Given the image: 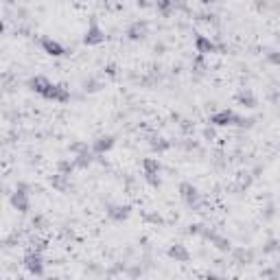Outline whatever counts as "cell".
<instances>
[{"mask_svg":"<svg viewBox=\"0 0 280 280\" xmlns=\"http://www.w3.org/2000/svg\"><path fill=\"white\" fill-rule=\"evenodd\" d=\"M180 197L188 208H193L195 212H201L199 210L201 208V193H199L197 186H193L190 182H182L180 184Z\"/></svg>","mask_w":280,"mask_h":280,"instance_id":"1","label":"cell"},{"mask_svg":"<svg viewBox=\"0 0 280 280\" xmlns=\"http://www.w3.org/2000/svg\"><path fill=\"white\" fill-rule=\"evenodd\" d=\"M162 164L158 158H145L142 160V175H160Z\"/></svg>","mask_w":280,"mask_h":280,"instance_id":"17","label":"cell"},{"mask_svg":"<svg viewBox=\"0 0 280 280\" xmlns=\"http://www.w3.org/2000/svg\"><path fill=\"white\" fill-rule=\"evenodd\" d=\"M114 145H116V136L105 134V136H99V138L92 142V151L97 153V156H103V153H107Z\"/></svg>","mask_w":280,"mask_h":280,"instance_id":"11","label":"cell"},{"mask_svg":"<svg viewBox=\"0 0 280 280\" xmlns=\"http://www.w3.org/2000/svg\"><path fill=\"white\" fill-rule=\"evenodd\" d=\"M236 121H239V114L234 110H228V107L214 112L210 116V125H214V127H232V125H236Z\"/></svg>","mask_w":280,"mask_h":280,"instance_id":"5","label":"cell"},{"mask_svg":"<svg viewBox=\"0 0 280 280\" xmlns=\"http://www.w3.org/2000/svg\"><path fill=\"white\" fill-rule=\"evenodd\" d=\"M166 254H169V258H173L175 263H188V260H190V252L186 249V245H182V243L171 245Z\"/></svg>","mask_w":280,"mask_h":280,"instance_id":"13","label":"cell"},{"mask_svg":"<svg viewBox=\"0 0 280 280\" xmlns=\"http://www.w3.org/2000/svg\"><path fill=\"white\" fill-rule=\"evenodd\" d=\"M201 236L210 241L212 245L219 249V252H232V243H230L228 236L219 234V232H214V230H210V228H204V232H201Z\"/></svg>","mask_w":280,"mask_h":280,"instance_id":"6","label":"cell"},{"mask_svg":"<svg viewBox=\"0 0 280 280\" xmlns=\"http://www.w3.org/2000/svg\"><path fill=\"white\" fill-rule=\"evenodd\" d=\"M42 97H44L46 101H55V103H68V101H70V92H68V88L59 86V83H51L49 90L42 94Z\"/></svg>","mask_w":280,"mask_h":280,"instance_id":"9","label":"cell"},{"mask_svg":"<svg viewBox=\"0 0 280 280\" xmlns=\"http://www.w3.org/2000/svg\"><path fill=\"white\" fill-rule=\"evenodd\" d=\"M105 73L110 75V77H114V75H116V66H114V64H107V66H105Z\"/></svg>","mask_w":280,"mask_h":280,"instance_id":"30","label":"cell"},{"mask_svg":"<svg viewBox=\"0 0 280 280\" xmlns=\"http://www.w3.org/2000/svg\"><path fill=\"white\" fill-rule=\"evenodd\" d=\"M145 219H147V221H153V223H164V219L160 217V214H147L145 212Z\"/></svg>","mask_w":280,"mask_h":280,"instance_id":"28","label":"cell"},{"mask_svg":"<svg viewBox=\"0 0 280 280\" xmlns=\"http://www.w3.org/2000/svg\"><path fill=\"white\" fill-rule=\"evenodd\" d=\"M105 42V31L99 27V22H97V18H90V27H88V31L86 35H83V44L86 46H99V44H103Z\"/></svg>","mask_w":280,"mask_h":280,"instance_id":"4","label":"cell"},{"mask_svg":"<svg viewBox=\"0 0 280 280\" xmlns=\"http://www.w3.org/2000/svg\"><path fill=\"white\" fill-rule=\"evenodd\" d=\"M49 86H51V81L46 79V77H42V75L33 77V79H29V90H31V92H38L40 97H42V94H44L46 90H49Z\"/></svg>","mask_w":280,"mask_h":280,"instance_id":"16","label":"cell"},{"mask_svg":"<svg viewBox=\"0 0 280 280\" xmlns=\"http://www.w3.org/2000/svg\"><path fill=\"white\" fill-rule=\"evenodd\" d=\"M142 177H145V182H149L153 188H158L160 184H162V182H160V175H142Z\"/></svg>","mask_w":280,"mask_h":280,"instance_id":"26","label":"cell"},{"mask_svg":"<svg viewBox=\"0 0 280 280\" xmlns=\"http://www.w3.org/2000/svg\"><path fill=\"white\" fill-rule=\"evenodd\" d=\"M182 5V0H158L156 7H158V14L162 18H169L175 14V9Z\"/></svg>","mask_w":280,"mask_h":280,"instance_id":"14","label":"cell"},{"mask_svg":"<svg viewBox=\"0 0 280 280\" xmlns=\"http://www.w3.org/2000/svg\"><path fill=\"white\" fill-rule=\"evenodd\" d=\"M9 201H11V206L16 208V210H20V212H29L31 210V199H29V186L25 182H20L16 186V190L11 193V197H9Z\"/></svg>","mask_w":280,"mask_h":280,"instance_id":"2","label":"cell"},{"mask_svg":"<svg viewBox=\"0 0 280 280\" xmlns=\"http://www.w3.org/2000/svg\"><path fill=\"white\" fill-rule=\"evenodd\" d=\"M77 169V164H75V160H59L57 162V173H62V175H73V171Z\"/></svg>","mask_w":280,"mask_h":280,"instance_id":"20","label":"cell"},{"mask_svg":"<svg viewBox=\"0 0 280 280\" xmlns=\"http://www.w3.org/2000/svg\"><path fill=\"white\" fill-rule=\"evenodd\" d=\"M201 3H204V5H210V3H214V0H201Z\"/></svg>","mask_w":280,"mask_h":280,"instance_id":"31","label":"cell"},{"mask_svg":"<svg viewBox=\"0 0 280 280\" xmlns=\"http://www.w3.org/2000/svg\"><path fill=\"white\" fill-rule=\"evenodd\" d=\"M22 263H25L29 273H33V276H38V278L44 276V256H42L40 249H33V252H29Z\"/></svg>","mask_w":280,"mask_h":280,"instance_id":"3","label":"cell"},{"mask_svg":"<svg viewBox=\"0 0 280 280\" xmlns=\"http://www.w3.org/2000/svg\"><path fill=\"white\" fill-rule=\"evenodd\" d=\"M236 103L239 105H245V107H256V97H254V92L252 90H241V92H236Z\"/></svg>","mask_w":280,"mask_h":280,"instance_id":"18","label":"cell"},{"mask_svg":"<svg viewBox=\"0 0 280 280\" xmlns=\"http://www.w3.org/2000/svg\"><path fill=\"white\" fill-rule=\"evenodd\" d=\"M267 62H269V64H273V66H280V51L267 53Z\"/></svg>","mask_w":280,"mask_h":280,"instance_id":"25","label":"cell"},{"mask_svg":"<svg viewBox=\"0 0 280 280\" xmlns=\"http://www.w3.org/2000/svg\"><path fill=\"white\" fill-rule=\"evenodd\" d=\"M40 46H42V51H44L46 55H51V57H64L66 55V49H64V46L59 44L57 40H53V38H42Z\"/></svg>","mask_w":280,"mask_h":280,"instance_id":"10","label":"cell"},{"mask_svg":"<svg viewBox=\"0 0 280 280\" xmlns=\"http://www.w3.org/2000/svg\"><path fill=\"white\" fill-rule=\"evenodd\" d=\"M151 149L153 151H166V149H171V142L164 140V138H153L151 140Z\"/></svg>","mask_w":280,"mask_h":280,"instance_id":"22","label":"cell"},{"mask_svg":"<svg viewBox=\"0 0 280 280\" xmlns=\"http://www.w3.org/2000/svg\"><path fill=\"white\" fill-rule=\"evenodd\" d=\"M276 249H278V241H269L263 252H265V254H269V252H276Z\"/></svg>","mask_w":280,"mask_h":280,"instance_id":"29","label":"cell"},{"mask_svg":"<svg viewBox=\"0 0 280 280\" xmlns=\"http://www.w3.org/2000/svg\"><path fill=\"white\" fill-rule=\"evenodd\" d=\"M51 184H53V186H55V188L59 190V193H66V190H68V186H70V184H68V175H62V173H55V175H51Z\"/></svg>","mask_w":280,"mask_h":280,"instance_id":"19","label":"cell"},{"mask_svg":"<svg viewBox=\"0 0 280 280\" xmlns=\"http://www.w3.org/2000/svg\"><path fill=\"white\" fill-rule=\"evenodd\" d=\"M86 149H90V147H88L86 142H79V140H77V142H70V145H68V151L75 153V156H77V153H81V151H86Z\"/></svg>","mask_w":280,"mask_h":280,"instance_id":"23","label":"cell"},{"mask_svg":"<svg viewBox=\"0 0 280 280\" xmlns=\"http://www.w3.org/2000/svg\"><path fill=\"white\" fill-rule=\"evenodd\" d=\"M204 228L206 225H201V223H193V225H188V234H201Z\"/></svg>","mask_w":280,"mask_h":280,"instance_id":"27","label":"cell"},{"mask_svg":"<svg viewBox=\"0 0 280 280\" xmlns=\"http://www.w3.org/2000/svg\"><path fill=\"white\" fill-rule=\"evenodd\" d=\"M232 254H234V258L239 260V263H252V249H245V247H239V249H232Z\"/></svg>","mask_w":280,"mask_h":280,"instance_id":"21","label":"cell"},{"mask_svg":"<svg viewBox=\"0 0 280 280\" xmlns=\"http://www.w3.org/2000/svg\"><path fill=\"white\" fill-rule=\"evenodd\" d=\"M147 31H149V25L145 20H138V22H134V25H129L127 29V38L132 40V42H138V40H145L147 38Z\"/></svg>","mask_w":280,"mask_h":280,"instance_id":"12","label":"cell"},{"mask_svg":"<svg viewBox=\"0 0 280 280\" xmlns=\"http://www.w3.org/2000/svg\"><path fill=\"white\" fill-rule=\"evenodd\" d=\"M75 160V164H77V169H88L94 160H97V153L92 151V147L90 149H86V151H81V153H77V156L73 158Z\"/></svg>","mask_w":280,"mask_h":280,"instance_id":"15","label":"cell"},{"mask_svg":"<svg viewBox=\"0 0 280 280\" xmlns=\"http://www.w3.org/2000/svg\"><path fill=\"white\" fill-rule=\"evenodd\" d=\"M105 214L112 219L114 223H121L132 214V206L129 204H107L105 206Z\"/></svg>","mask_w":280,"mask_h":280,"instance_id":"7","label":"cell"},{"mask_svg":"<svg viewBox=\"0 0 280 280\" xmlns=\"http://www.w3.org/2000/svg\"><path fill=\"white\" fill-rule=\"evenodd\" d=\"M195 51H197L199 55H212V53L223 51V46L214 44V42H212L210 38H206V35L197 33V35H195Z\"/></svg>","mask_w":280,"mask_h":280,"instance_id":"8","label":"cell"},{"mask_svg":"<svg viewBox=\"0 0 280 280\" xmlns=\"http://www.w3.org/2000/svg\"><path fill=\"white\" fill-rule=\"evenodd\" d=\"M99 86H101V83H97L94 79H86V81H83V90H86V92H97Z\"/></svg>","mask_w":280,"mask_h":280,"instance_id":"24","label":"cell"}]
</instances>
